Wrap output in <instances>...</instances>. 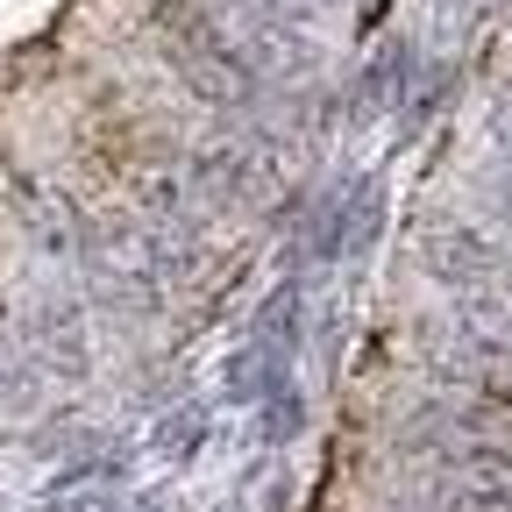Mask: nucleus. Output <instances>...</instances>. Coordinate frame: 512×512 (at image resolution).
Returning <instances> with one entry per match:
<instances>
[{"mask_svg":"<svg viewBox=\"0 0 512 512\" xmlns=\"http://www.w3.org/2000/svg\"><path fill=\"white\" fill-rule=\"evenodd\" d=\"M150 36H157L164 64L185 79L192 100L235 114V107H249L264 93V79H256V64L242 57L235 29L207 8V0H150Z\"/></svg>","mask_w":512,"mask_h":512,"instance_id":"nucleus-1","label":"nucleus"},{"mask_svg":"<svg viewBox=\"0 0 512 512\" xmlns=\"http://www.w3.org/2000/svg\"><path fill=\"white\" fill-rule=\"evenodd\" d=\"M420 271L456 299V320L491 335H512V249L491 242L477 221L441 214L420 228Z\"/></svg>","mask_w":512,"mask_h":512,"instance_id":"nucleus-2","label":"nucleus"},{"mask_svg":"<svg viewBox=\"0 0 512 512\" xmlns=\"http://www.w3.org/2000/svg\"><path fill=\"white\" fill-rule=\"evenodd\" d=\"M22 342H29V356L50 384H86L93 377V328H86V306L72 292H36L29 313H22Z\"/></svg>","mask_w":512,"mask_h":512,"instance_id":"nucleus-3","label":"nucleus"},{"mask_svg":"<svg viewBox=\"0 0 512 512\" xmlns=\"http://www.w3.org/2000/svg\"><path fill=\"white\" fill-rule=\"evenodd\" d=\"M8 192H15V228L50 256V264H86V214H72L57 200V192H43V185H29L22 171H8Z\"/></svg>","mask_w":512,"mask_h":512,"instance_id":"nucleus-4","label":"nucleus"},{"mask_svg":"<svg viewBox=\"0 0 512 512\" xmlns=\"http://www.w3.org/2000/svg\"><path fill=\"white\" fill-rule=\"evenodd\" d=\"M413 64H420L413 36H384V43H377V57L363 64L356 93H349V121H377V114H392V107L406 100V86H413Z\"/></svg>","mask_w":512,"mask_h":512,"instance_id":"nucleus-5","label":"nucleus"},{"mask_svg":"<svg viewBox=\"0 0 512 512\" xmlns=\"http://www.w3.org/2000/svg\"><path fill=\"white\" fill-rule=\"evenodd\" d=\"M249 342L271 349V356H299V342H306V278H299V271H285L264 299H256Z\"/></svg>","mask_w":512,"mask_h":512,"instance_id":"nucleus-6","label":"nucleus"},{"mask_svg":"<svg viewBox=\"0 0 512 512\" xmlns=\"http://www.w3.org/2000/svg\"><path fill=\"white\" fill-rule=\"evenodd\" d=\"M221 392H228V406H271V399H285L292 392V356H271V349H256V342H242L235 356H228V370H221Z\"/></svg>","mask_w":512,"mask_h":512,"instance_id":"nucleus-7","label":"nucleus"},{"mask_svg":"<svg viewBox=\"0 0 512 512\" xmlns=\"http://www.w3.org/2000/svg\"><path fill=\"white\" fill-rule=\"evenodd\" d=\"M207 434H214V413L200 399H185V406H171V413L150 420V456L171 463V470H192V463H200V448H207Z\"/></svg>","mask_w":512,"mask_h":512,"instance_id":"nucleus-8","label":"nucleus"},{"mask_svg":"<svg viewBox=\"0 0 512 512\" xmlns=\"http://www.w3.org/2000/svg\"><path fill=\"white\" fill-rule=\"evenodd\" d=\"M36 399H43V370H36L29 342L0 335V413L22 420V413H36Z\"/></svg>","mask_w":512,"mask_h":512,"instance_id":"nucleus-9","label":"nucleus"},{"mask_svg":"<svg viewBox=\"0 0 512 512\" xmlns=\"http://www.w3.org/2000/svg\"><path fill=\"white\" fill-rule=\"evenodd\" d=\"M299 427H306V392L292 384L285 399L256 406V420H249V441H256V448H292V441H299Z\"/></svg>","mask_w":512,"mask_h":512,"instance_id":"nucleus-10","label":"nucleus"},{"mask_svg":"<svg viewBox=\"0 0 512 512\" xmlns=\"http://www.w3.org/2000/svg\"><path fill=\"white\" fill-rule=\"evenodd\" d=\"M121 512H192V505H185L178 491H128Z\"/></svg>","mask_w":512,"mask_h":512,"instance_id":"nucleus-11","label":"nucleus"},{"mask_svg":"<svg viewBox=\"0 0 512 512\" xmlns=\"http://www.w3.org/2000/svg\"><path fill=\"white\" fill-rule=\"evenodd\" d=\"M0 512H8V505H0Z\"/></svg>","mask_w":512,"mask_h":512,"instance_id":"nucleus-12","label":"nucleus"}]
</instances>
